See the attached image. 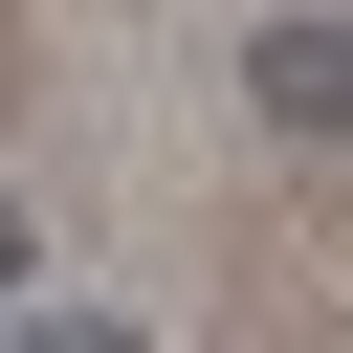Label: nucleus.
Segmentation results:
<instances>
[{
    "label": "nucleus",
    "mask_w": 353,
    "mask_h": 353,
    "mask_svg": "<svg viewBox=\"0 0 353 353\" xmlns=\"http://www.w3.org/2000/svg\"><path fill=\"white\" fill-rule=\"evenodd\" d=\"M0 309H44V221H22V199H0Z\"/></svg>",
    "instance_id": "f03ea898"
},
{
    "label": "nucleus",
    "mask_w": 353,
    "mask_h": 353,
    "mask_svg": "<svg viewBox=\"0 0 353 353\" xmlns=\"http://www.w3.org/2000/svg\"><path fill=\"white\" fill-rule=\"evenodd\" d=\"M243 88H265V132H353V22H265Z\"/></svg>",
    "instance_id": "f257e3e1"
}]
</instances>
